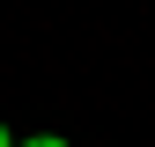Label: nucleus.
Segmentation results:
<instances>
[{"label":"nucleus","mask_w":155,"mask_h":147,"mask_svg":"<svg viewBox=\"0 0 155 147\" xmlns=\"http://www.w3.org/2000/svg\"><path fill=\"white\" fill-rule=\"evenodd\" d=\"M15 147H74V140H59V133H37V140H15Z\"/></svg>","instance_id":"f257e3e1"},{"label":"nucleus","mask_w":155,"mask_h":147,"mask_svg":"<svg viewBox=\"0 0 155 147\" xmlns=\"http://www.w3.org/2000/svg\"><path fill=\"white\" fill-rule=\"evenodd\" d=\"M0 147H15V133H8V125H0Z\"/></svg>","instance_id":"f03ea898"}]
</instances>
